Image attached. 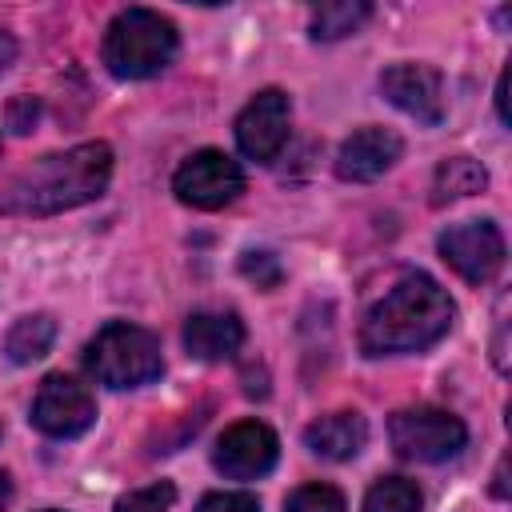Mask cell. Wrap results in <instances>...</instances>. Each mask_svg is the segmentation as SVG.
Segmentation results:
<instances>
[{
  "label": "cell",
  "instance_id": "cell-21",
  "mask_svg": "<svg viewBox=\"0 0 512 512\" xmlns=\"http://www.w3.org/2000/svg\"><path fill=\"white\" fill-rule=\"evenodd\" d=\"M240 272H244L256 288H276V284L284 280L280 260H276L272 252H264V248H260V252H256V248H252V252H244V256H240Z\"/></svg>",
  "mask_w": 512,
  "mask_h": 512
},
{
  "label": "cell",
  "instance_id": "cell-11",
  "mask_svg": "<svg viewBox=\"0 0 512 512\" xmlns=\"http://www.w3.org/2000/svg\"><path fill=\"white\" fill-rule=\"evenodd\" d=\"M280 456V440L268 424L260 420H240L232 428L220 432L216 448H212V464L216 472H224L228 480H256L268 476L276 468Z\"/></svg>",
  "mask_w": 512,
  "mask_h": 512
},
{
  "label": "cell",
  "instance_id": "cell-3",
  "mask_svg": "<svg viewBox=\"0 0 512 512\" xmlns=\"http://www.w3.org/2000/svg\"><path fill=\"white\" fill-rule=\"evenodd\" d=\"M176 24L152 8H124L104 28L100 60L116 80H152L176 60Z\"/></svg>",
  "mask_w": 512,
  "mask_h": 512
},
{
  "label": "cell",
  "instance_id": "cell-15",
  "mask_svg": "<svg viewBox=\"0 0 512 512\" xmlns=\"http://www.w3.org/2000/svg\"><path fill=\"white\" fill-rule=\"evenodd\" d=\"M488 188V168L472 156H448L436 164L432 172V204H452V200H464V196H476Z\"/></svg>",
  "mask_w": 512,
  "mask_h": 512
},
{
  "label": "cell",
  "instance_id": "cell-17",
  "mask_svg": "<svg viewBox=\"0 0 512 512\" xmlns=\"http://www.w3.org/2000/svg\"><path fill=\"white\" fill-rule=\"evenodd\" d=\"M368 16H372V4H364V0H332V4L312 8L308 36L312 40H340V36H352Z\"/></svg>",
  "mask_w": 512,
  "mask_h": 512
},
{
  "label": "cell",
  "instance_id": "cell-25",
  "mask_svg": "<svg viewBox=\"0 0 512 512\" xmlns=\"http://www.w3.org/2000/svg\"><path fill=\"white\" fill-rule=\"evenodd\" d=\"M504 84H508V72H500V80H496V112H500V120L508 124V108H504Z\"/></svg>",
  "mask_w": 512,
  "mask_h": 512
},
{
  "label": "cell",
  "instance_id": "cell-13",
  "mask_svg": "<svg viewBox=\"0 0 512 512\" xmlns=\"http://www.w3.org/2000/svg\"><path fill=\"white\" fill-rule=\"evenodd\" d=\"M244 344V324L236 312H192L184 324V348L196 360H228Z\"/></svg>",
  "mask_w": 512,
  "mask_h": 512
},
{
  "label": "cell",
  "instance_id": "cell-27",
  "mask_svg": "<svg viewBox=\"0 0 512 512\" xmlns=\"http://www.w3.org/2000/svg\"><path fill=\"white\" fill-rule=\"evenodd\" d=\"M40 512H60V508H40Z\"/></svg>",
  "mask_w": 512,
  "mask_h": 512
},
{
  "label": "cell",
  "instance_id": "cell-8",
  "mask_svg": "<svg viewBox=\"0 0 512 512\" xmlns=\"http://www.w3.org/2000/svg\"><path fill=\"white\" fill-rule=\"evenodd\" d=\"M440 256L468 280V284H488L500 264H504V232L492 220H464V224H448L436 240Z\"/></svg>",
  "mask_w": 512,
  "mask_h": 512
},
{
  "label": "cell",
  "instance_id": "cell-22",
  "mask_svg": "<svg viewBox=\"0 0 512 512\" xmlns=\"http://www.w3.org/2000/svg\"><path fill=\"white\" fill-rule=\"evenodd\" d=\"M196 512H260V500L252 492H208Z\"/></svg>",
  "mask_w": 512,
  "mask_h": 512
},
{
  "label": "cell",
  "instance_id": "cell-18",
  "mask_svg": "<svg viewBox=\"0 0 512 512\" xmlns=\"http://www.w3.org/2000/svg\"><path fill=\"white\" fill-rule=\"evenodd\" d=\"M420 508H424V496L408 476H384L364 496V512H420Z\"/></svg>",
  "mask_w": 512,
  "mask_h": 512
},
{
  "label": "cell",
  "instance_id": "cell-23",
  "mask_svg": "<svg viewBox=\"0 0 512 512\" xmlns=\"http://www.w3.org/2000/svg\"><path fill=\"white\" fill-rule=\"evenodd\" d=\"M36 112H40V104H36L32 96H20V100H12V112H8V124H12V132H28V128H32V120H36Z\"/></svg>",
  "mask_w": 512,
  "mask_h": 512
},
{
  "label": "cell",
  "instance_id": "cell-2",
  "mask_svg": "<svg viewBox=\"0 0 512 512\" xmlns=\"http://www.w3.org/2000/svg\"><path fill=\"white\" fill-rule=\"evenodd\" d=\"M452 320H456L452 296L432 276L408 272L368 308L360 324V352L364 356L424 352L440 336H448Z\"/></svg>",
  "mask_w": 512,
  "mask_h": 512
},
{
  "label": "cell",
  "instance_id": "cell-26",
  "mask_svg": "<svg viewBox=\"0 0 512 512\" xmlns=\"http://www.w3.org/2000/svg\"><path fill=\"white\" fill-rule=\"evenodd\" d=\"M12 492H16V488H12V476H8V472H0V512L12 504Z\"/></svg>",
  "mask_w": 512,
  "mask_h": 512
},
{
  "label": "cell",
  "instance_id": "cell-1",
  "mask_svg": "<svg viewBox=\"0 0 512 512\" xmlns=\"http://www.w3.org/2000/svg\"><path fill=\"white\" fill-rule=\"evenodd\" d=\"M112 180V148L84 140L64 152H48L0 184L4 216H56L96 200Z\"/></svg>",
  "mask_w": 512,
  "mask_h": 512
},
{
  "label": "cell",
  "instance_id": "cell-14",
  "mask_svg": "<svg viewBox=\"0 0 512 512\" xmlns=\"http://www.w3.org/2000/svg\"><path fill=\"white\" fill-rule=\"evenodd\" d=\"M368 444V420L360 412H328L304 428V448L320 460H352Z\"/></svg>",
  "mask_w": 512,
  "mask_h": 512
},
{
  "label": "cell",
  "instance_id": "cell-20",
  "mask_svg": "<svg viewBox=\"0 0 512 512\" xmlns=\"http://www.w3.org/2000/svg\"><path fill=\"white\" fill-rule=\"evenodd\" d=\"M284 512H344V492L336 484H304L284 500Z\"/></svg>",
  "mask_w": 512,
  "mask_h": 512
},
{
  "label": "cell",
  "instance_id": "cell-24",
  "mask_svg": "<svg viewBox=\"0 0 512 512\" xmlns=\"http://www.w3.org/2000/svg\"><path fill=\"white\" fill-rule=\"evenodd\" d=\"M12 56H16V44H12V36H8V32H0V68H8V64H12Z\"/></svg>",
  "mask_w": 512,
  "mask_h": 512
},
{
  "label": "cell",
  "instance_id": "cell-12",
  "mask_svg": "<svg viewBox=\"0 0 512 512\" xmlns=\"http://www.w3.org/2000/svg\"><path fill=\"white\" fill-rule=\"evenodd\" d=\"M404 152V140L392 132V128H380V124H368V128H356L340 152H336V176L340 180H352V184H368V180H380Z\"/></svg>",
  "mask_w": 512,
  "mask_h": 512
},
{
  "label": "cell",
  "instance_id": "cell-7",
  "mask_svg": "<svg viewBox=\"0 0 512 512\" xmlns=\"http://www.w3.org/2000/svg\"><path fill=\"white\" fill-rule=\"evenodd\" d=\"M172 192L180 204L200 208V212H216L224 204H232L244 192V172L232 156H224L220 148H200L192 152L176 176H172Z\"/></svg>",
  "mask_w": 512,
  "mask_h": 512
},
{
  "label": "cell",
  "instance_id": "cell-5",
  "mask_svg": "<svg viewBox=\"0 0 512 512\" xmlns=\"http://www.w3.org/2000/svg\"><path fill=\"white\" fill-rule=\"evenodd\" d=\"M388 440H392V448H396L400 460L440 464V460L456 456L468 444V428L448 408L420 404V408H400L388 420Z\"/></svg>",
  "mask_w": 512,
  "mask_h": 512
},
{
  "label": "cell",
  "instance_id": "cell-9",
  "mask_svg": "<svg viewBox=\"0 0 512 512\" xmlns=\"http://www.w3.org/2000/svg\"><path fill=\"white\" fill-rule=\"evenodd\" d=\"M380 92L388 104H396L404 116H412L416 124H428V128H436L448 112L444 76L432 64H412V60L388 64L380 72Z\"/></svg>",
  "mask_w": 512,
  "mask_h": 512
},
{
  "label": "cell",
  "instance_id": "cell-10",
  "mask_svg": "<svg viewBox=\"0 0 512 512\" xmlns=\"http://www.w3.org/2000/svg\"><path fill=\"white\" fill-rule=\"evenodd\" d=\"M288 120H292V104L280 88L256 92L236 116V148L256 164H272L288 140Z\"/></svg>",
  "mask_w": 512,
  "mask_h": 512
},
{
  "label": "cell",
  "instance_id": "cell-19",
  "mask_svg": "<svg viewBox=\"0 0 512 512\" xmlns=\"http://www.w3.org/2000/svg\"><path fill=\"white\" fill-rule=\"evenodd\" d=\"M172 500H176V484L156 480V484H148V488H132V492L116 496L112 512H168Z\"/></svg>",
  "mask_w": 512,
  "mask_h": 512
},
{
  "label": "cell",
  "instance_id": "cell-4",
  "mask_svg": "<svg viewBox=\"0 0 512 512\" xmlns=\"http://www.w3.org/2000/svg\"><path fill=\"white\" fill-rule=\"evenodd\" d=\"M84 368L104 388H144L160 380L164 356L160 340L128 320H108L84 348Z\"/></svg>",
  "mask_w": 512,
  "mask_h": 512
},
{
  "label": "cell",
  "instance_id": "cell-16",
  "mask_svg": "<svg viewBox=\"0 0 512 512\" xmlns=\"http://www.w3.org/2000/svg\"><path fill=\"white\" fill-rule=\"evenodd\" d=\"M52 340H56V320H52L48 312H32V316H20V320L8 328L4 352H8L12 364H32V360L48 356Z\"/></svg>",
  "mask_w": 512,
  "mask_h": 512
},
{
  "label": "cell",
  "instance_id": "cell-6",
  "mask_svg": "<svg viewBox=\"0 0 512 512\" xmlns=\"http://www.w3.org/2000/svg\"><path fill=\"white\" fill-rule=\"evenodd\" d=\"M28 420L36 432H44L52 440H72L96 424V400H92L88 384H80L76 376L52 372L40 380L32 408H28Z\"/></svg>",
  "mask_w": 512,
  "mask_h": 512
}]
</instances>
